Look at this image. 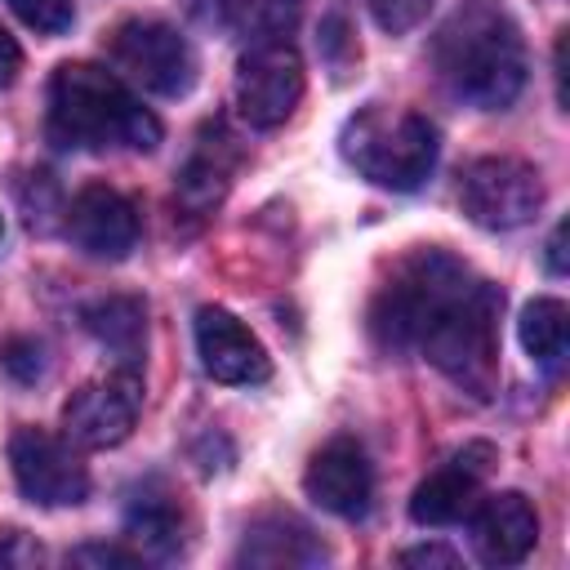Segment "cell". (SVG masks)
<instances>
[{
    "label": "cell",
    "instance_id": "1",
    "mask_svg": "<svg viewBox=\"0 0 570 570\" xmlns=\"http://www.w3.org/2000/svg\"><path fill=\"white\" fill-rule=\"evenodd\" d=\"M499 285L476 281L441 249H423L379 289L370 325L387 347L423 352L454 387L490 396L499 379Z\"/></svg>",
    "mask_w": 570,
    "mask_h": 570
},
{
    "label": "cell",
    "instance_id": "2",
    "mask_svg": "<svg viewBox=\"0 0 570 570\" xmlns=\"http://www.w3.org/2000/svg\"><path fill=\"white\" fill-rule=\"evenodd\" d=\"M45 129L62 151H151L160 142V120L116 71L94 62H62L53 71Z\"/></svg>",
    "mask_w": 570,
    "mask_h": 570
},
{
    "label": "cell",
    "instance_id": "3",
    "mask_svg": "<svg viewBox=\"0 0 570 570\" xmlns=\"http://www.w3.org/2000/svg\"><path fill=\"white\" fill-rule=\"evenodd\" d=\"M436 71L454 98L499 111L525 85V40L499 4L468 0L436 36Z\"/></svg>",
    "mask_w": 570,
    "mask_h": 570
},
{
    "label": "cell",
    "instance_id": "4",
    "mask_svg": "<svg viewBox=\"0 0 570 570\" xmlns=\"http://www.w3.org/2000/svg\"><path fill=\"white\" fill-rule=\"evenodd\" d=\"M338 147H343V160L361 178L392 187V191L423 187V178L436 169V151H441L428 116H419L410 107H383V102H370L356 116H347Z\"/></svg>",
    "mask_w": 570,
    "mask_h": 570
},
{
    "label": "cell",
    "instance_id": "5",
    "mask_svg": "<svg viewBox=\"0 0 570 570\" xmlns=\"http://www.w3.org/2000/svg\"><path fill=\"white\" fill-rule=\"evenodd\" d=\"M111 62L116 71L160 98H178L196 80V53L187 36L160 18H129L111 36Z\"/></svg>",
    "mask_w": 570,
    "mask_h": 570
},
{
    "label": "cell",
    "instance_id": "6",
    "mask_svg": "<svg viewBox=\"0 0 570 570\" xmlns=\"http://www.w3.org/2000/svg\"><path fill=\"white\" fill-rule=\"evenodd\" d=\"M459 205L485 232L525 227L543 205L539 169L517 156H481L468 165V174L459 183Z\"/></svg>",
    "mask_w": 570,
    "mask_h": 570
},
{
    "label": "cell",
    "instance_id": "7",
    "mask_svg": "<svg viewBox=\"0 0 570 570\" xmlns=\"http://www.w3.org/2000/svg\"><path fill=\"white\" fill-rule=\"evenodd\" d=\"M303 98V58L285 36L254 40L236 62V107L254 129H276Z\"/></svg>",
    "mask_w": 570,
    "mask_h": 570
},
{
    "label": "cell",
    "instance_id": "8",
    "mask_svg": "<svg viewBox=\"0 0 570 570\" xmlns=\"http://www.w3.org/2000/svg\"><path fill=\"white\" fill-rule=\"evenodd\" d=\"M9 468L18 490L40 508H71L89 494V468L62 436L45 428H18L9 436Z\"/></svg>",
    "mask_w": 570,
    "mask_h": 570
},
{
    "label": "cell",
    "instance_id": "9",
    "mask_svg": "<svg viewBox=\"0 0 570 570\" xmlns=\"http://www.w3.org/2000/svg\"><path fill=\"white\" fill-rule=\"evenodd\" d=\"M67 236L89 258H125L138 245V209L107 183H89L67 205Z\"/></svg>",
    "mask_w": 570,
    "mask_h": 570
},
{
    "label": "cell",
    "instance_id": "10",
    "mask_svg": "<svg viewBox=\"0 0 570 570\" xmlns=\"http://www.w3.org/2000/svg\"><path fill=\"white\" fill-rule=\"evenodd\" d=\"M196 352H200V365L209 379L236 383V387L263 383L272 370L263 343L227 307H200L196 312Z\"/></svg>",
    "mask_w": 570,
    "mask_h": 570
},
{
    "label": "cell",
    "instance_id": "11",
    "mask_svg": "<svg viewBox=\"0 0 570 570\" xmlns=\"http://www.w3.org/2000/svg\"><path fill=\"white\" fill-rule=\"evenodd\" d=\"M138 419V392L129 379H102V383H85L80 392H71V401L62 405V428L67 441L85 445V450H107L120 445L134 432Z\"/></svg>",
    "mask_w": 570,
    "mask_h": 570
},
{
    "label": "cell",
    "instance_id": "12",
    "mask_svg": "<svg viewBox=\"0 0 570 570\" xmlns=\"http://www.w3.org/2000/svg\"><path fill=\"white\" fill-rule=\"evenodd\" d=\"M303 490L325 512H334L343 521H356V517L370 512V499H374L370 459L361 454L356 441H330L325 450L312 454L307 476H303Z\"/></svg>",
    "mask_w": 570,
    "mask_h": 570
},
{
    "label": "cell",
    "instance_id": "13",
    "mask_svg": "<svg viewBox=\"0 0 570 570\" xmlns=\"http://www.w3.org/2000/svg\"><path fill=\"white\" fill-rule=\"evenodd\" d=\"M468 525H472V548L485 566H517L530 557V548L539 539V517H534L530 499L517 490L476 499L468 512Z\"/></svg>",
    "mask_w": 570,
    "mask_h": 570
},
{
    "label": "cell",
    "instance_id": "14",
    "mask_svg": "<svg viewBox=\"0 0 570 570\" xmlns=\"http://www.w3.org/2000/svg\"><path fill=\"white\" fill-rule=\"evenodd\" d=\"M490 450L485 445H472L463 454H454L450 463H441L410 499V517L419 525H454L472 512V503L481 499V476L490 463H481Z\"/></svg>",
    "mask_w": 570,
    "mask_h": 570
},
{
    "label": "cell",
    "instance_id": "15",
    "mask_svg": "<svg viewBox=\"0 0 570 570\" xmlns=\"http://www.w3.org/2000/svg\"><path fill=\"white\" fill-rule=\"evenodd\" d=\"M517 334H521V347L525 356L543 370V374H557L566 365V347H570V312L561 298H534L525 303L521 321H517Z\"/></svg>",
    "mask_w": 570,
    "mask_h": 570
},
{
    "label": "cell",
    "instance_id": "16",
    "mask_svg": "<svg viewBox=\"0 0 570 570\" xmlns=\"http://www.w3.org/2000/svg\"><path fill=\"white\" fill-rule=\"evenodd\" d=\"M240 561H249V566H316V561H325V548L298 521L276 517L245 534Z\"/></svg>",
    "mask_w": 570,
    "mask_h": 570
},
{
    "label": "cell",
    "instance_id": "17",
    "mask_svg": "<svg viewBox=\"0 0 570 570\" xmlns=\"http://www.w3.org/2000/svg\"><path fill=\"white\" fill-rule=\"evenodd\" d=\"M196 22L218 27V31H240V36H276V22L285 18L281 0H187Z\"/></svg>",
    "mask_w": 570,
    "mask_h": 570
},
{
    "label": "cell",
    "instance_id": "18",
    "mask_svg": "<svg viewBox=\"0 0 570 570\" xmlns=\"http://www.w3.org/2000/svg\"><path fill=\"white\" fill-rule=\"evenodd\" d=\"M125 525L138 543H147L156 557L178 552V512L165 494H138L125 512Z\"/></svg>",
    "mask_w": 570,
    "mask_h": 570
},
{
    "label": "cell",
    "instance_id": "19",
    "mask_svg": "<svg viewBox=\"0 0 570 570\" xmlns=\"http://www.w3.org/2000/svg\"><path fill=\"white\" fill-rule=\"evenodd\" d=\"M85 321H89V330H94L102 343H111V347L120 352V361H134V356H138V343H142V307H138V303H129V298H107V303L89 307Z\"/></svg>",
    "mask_w": 570,
    "mask_h": 570
},
{
    "label": "cell",
    "instance_id": "20",
    "mask_svg": "<svg viewBox=\"0 0 570 570\" xmlns=\"http://www.w3.org/2000/svg\"><path fill=\"white\" fill-rule=\"evenodd\" d=\"M4 4L40 36H62L76 22V0H4Z\"/></svg>",
    "mask_w": 570,
    "mask_h": 570
},
{
    "label": "cell",
    "instance_id": "21",
    "mask_svg": "<svg viewBox=\"0 0 570 570\" xmlns=\"http://www.w3.org/2000/svg\"><path fill=\"white\" fill-rule=\"evenodd\" d=\"M365 4H370V18L379 22V31L405 36L419 22H428V13H432L436 0H365Z\"/></svg>",
    "mask_w": 570,
    "mask_h": 570
},
{
    "label": "cell",
    "instance_id": "22",
    "mask_svg": "<svg viewBox=\"0 0 570 570\" xmlns=\"http://www.w3.org/2000/svg\"><path fill=\"white\" fill-rule=\"evenodd\" d=\"M76 566H138L142 552H125V548H107V543H89L80 552H71Z\"/></svg>",
    "mask_w": 570,
    "mask_h": 570
},
{
    "label": "cell",
    "instance_id": "23",
    "mask_svg": "<svg viewBox=\"0 0 570 570\" xmlns=\"http://www.w3.org/2000/svg\"><path fill=\"white\" fill-rule=\"evenodd\" d=\"M18 71H22V49H18V40L0 27V89H9V85L18 80Z\"/></svg>",
    "mask_w": 570,
    "mask_h": 570
},
{
    "label": "cell",
    "instance_id": "24",
    "mask_svg": "<svg viewBox=\"0 0 570 570\" xmlns=\"http://www.w3.org/2000/svg\"><path fill=\"white\" fill-rule=\"evenodd\" d=\"M405 561H410V566H454V557H450V552H441V548H419V552H405Z\"/></svg>",
    "mask_w": 570,
    "mask_h": 570
},
{
    "label": "cell",
    "instance_id": "25",
    "mask_svg": "<svg viewBox=\"0 0 570 570\" xmlns=\"http://www.w3.org/2000/svg\"><path fill=\"white\" fill-rule=\"evenodd\" d=\"M561 236H566V227H557V232H552V240H548V267H552L557 276L566 272V258H561Z\"/></svg>",
    "mask_w": 570,
    "mask_h": 570
},
{
    "label": "cell",
    "instance_id": "26",
    "mask_svg": "<svg viewBox=\"0 0 570 570\" xmlns=\"http://www.w3.org/2000/svg\"><path fill=\"white\" fill-rule=\"evenodd\" d=\"M0 236H4V223H0Z\"/></svg>",
    "mask_w": 570,
    "mask_h": 570
}]
</instances>
